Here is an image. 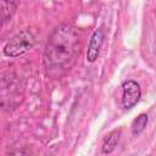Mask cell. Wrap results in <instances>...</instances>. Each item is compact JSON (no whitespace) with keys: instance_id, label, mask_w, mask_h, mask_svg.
<instances>
[{"instance_id":"6","label":"cell","mask_w":156,"mask_h":156,"mask_svg":"<svg viewBox=\"0 0 156 156\" xmlns=\"http://www.w3.org/2000/svg\"><path fill=\"white\" fill-rule=\"evenodd\" d=\"M119 138H121V129H113L112 132H110L105 138H104V141H102V152L104 154H111L118 141H119Z\"/></svg>"},{"instance_id":"9","label":"cell","mask_w":156,"mask_h":156,"mask_svg":"<svg viewBox=\"0 0 156 156\" xmlns=\"http://www.w3.org/2000/svg\"><path fill=\"white\" fill-rule=\"evenodd\" d=\"M10 156H32V154L28 149H21V150L13 151L12 154H10Z\"/></svg>"},{"instance_id":"2","label":"cell","mask_w":156,"mask_h":156,"mask_svg":"<svg viewBox=\"0 0 156 156\" xmlns=\"http://www.w3.org/2000/svg\"><path fill=\"white\" fill-rule=\"evenodd\" d=\"M35 45V34L32 29L26 28L15 34L4 46V54L7 57H18L27 54Z\"/></svg>"},{"instance_id":"4","label":"cell","mask_w":156,"mask_h":156,"mask_svg":"<svg viewBox=\"0 0 156 156\" xmlns=\"http://www.w3.org/2000/svg\"><path fill=\"white\" fill-rule=\"evenodd\" d=\"M123 88V95H122V105L124 108H132L134 107L141 96L140 85L135 80H127L122 85Z\"/></svg>"},{"instance_id":"5","label":"cell","mask_w":156,"mask_h":156,"mask_svg":"<svg viewBox=\"0 0 156 156\" xmlns=\"http://www.w3.org/2000/svg\"><path fill=\"white\" fill-rule=\"evenodd\" d=\"M102 43H104V30L100 27L93 33L90 41H89V46H88V51H87V60L89 62L96 61V58L99 57Z\"/></svg>"},{"instance_id":"7","label":"cell","mask_w":156,"mask_h":156,"mask_svg":"<svg viewBox=\"0 0 156 156\" xmlns=\"http://www.w3.org/2000/svg\"><path fill=\"white\" fill-rule=\"evenodd\" d=\"M20 5L18 1H1L2 9V24H5L15 13L17 6Z\"/></svg>"},{"instance_id":"8","label":"cell","mask_w":156,"mask_h":156,"mask_svg":"<svg viewBox=\"0 0 156 156\" xmlns=\"http://www.w3.org/2000/svg\"><path fill=\"white\" fill-rule=\"evenodd\" d=\"M146 124H147V115H145V113L139 115V116L132 122V126H130L132 134H133V135H139V134L145 129Z\"/></svg>"},{"instance_id":"1","label":"cell","mask_w":156,"mask_h":156,"mask_svg":"<svg viewBox=\"0 0 156 156\" xmlns=\"http://www.w3.org/2000/svg\"><path fill=\"white\" fill-rule=\"evenodd\" d=\"M80 51V39L77 29L62 23L54 29L44 50V67L51 78L63 76L74 65Z\"/></svg>"},{"instance_id":"3","label":"cell","mask_w":156,"mask_h":156,"mask_svg":"<svg viewBox=\"0 0 156 156\" xmlns=\"http://www.w3.org/2000/svg\"><path fill=\"white\" fill-rule=\"evenodd\" d=\"M1 106L4 110H10L16 107L22 100V89L20 80L15 74L4 76L1 82Z\"/></svg>"}]
</instances>
